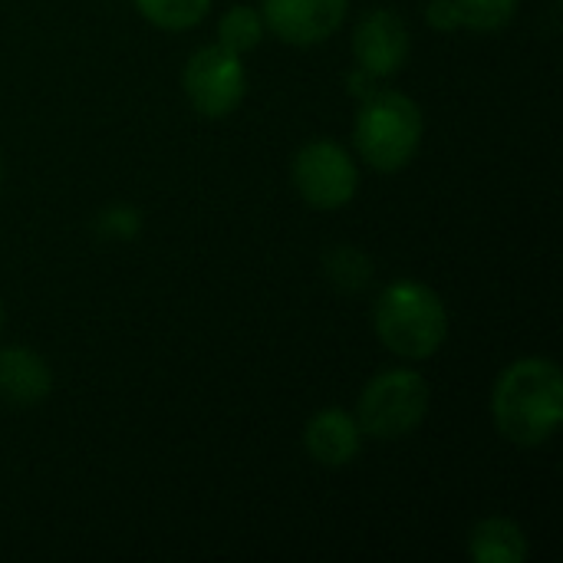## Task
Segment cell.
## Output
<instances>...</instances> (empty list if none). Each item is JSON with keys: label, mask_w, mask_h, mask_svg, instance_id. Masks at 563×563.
Listing matches in <instances>:
<instances>
[{"label": "cell", "mask_w": 563, "mask_h": 563, "mask_svg": "<svg viewBox=\"0 0 563 563\" xmlns=\"http://www.w3.org/2000/svg\"><path fill=\"white\" fill-rule=\"evenodd\" d=\"M53 393L49 363L30 346H3L0 350V402L13 409H33Z\"/></svg>", "instance_id": "10"}, {"label": "cell", "mask_w": 563, "mask_h": 563, "mask_svg": "<svg viewBox=\"0 0 563 563\" xmlns=\"http://www.w3.org/2000/svg\"><path fill=\"white\" fill-rule=\"evenodd\" d=\"M422 106L399 89H373L363 96L353 119V148L379 175L402 172L422 148Z\"/></svg>", "instance_id": "3"}, {"label": "cell", "mask_w": 563, "mask_h": 563, "mask_svg": "<svg viewBox=\"0 0 563 563\" xmlns=\"http://www.w3.org/2000/svg\"><path fill=\"white\" fill-rule=\"evenodd\" d=\"M294 191L317 211H340L360 191V165L336 139H310L290 162Z\"/></svg>", "instance_id": "5"}, {"label": "cell", "mask_w": 563, "mask_h": 563, "mask_svg": "<svg viewBox=\"0 0 563 563\" xmlns=\"http://www.w3.org/2000/svg\"><path fill=\"white\" fill-rule=\"evenodd\" d=\"M373 330L379 343L406 360H432L449 340V310L439 290L422 280H393L373 303Z\"/></svg>", "instance_id": "2"}, {"label": "cell", "mask_w": 563, "mask_h": 563, "mask_svg": "<svg viewBox=\"0 0 563 563\" xmlns=\"http://www.w3.org/2000/svg\"><path fill=\"white\" fill-rule=\"evenodd\" d=\"M350 13V0H261V20L287 46L327 43Z\"/></svg>", "instance_id": "7"}, {"label": "cell", "mask_w": 563, "mask_h": 563, "mask_svg": "<svg viewBox=\"0 0 563 563\" xmlns=\"http://www.w3.org/2000/svg\"><path fill=\"white\" fill-rule=\"evenodd\" d=\"M96 231L106 241H132L142 231V214L132 205H112L96 218Z\"/></svg>", "instance_id": "16"}, {"label": "cell", "mask_w": 563, "mask_h": 563, "mask_svg": "<svg viewBox=\"0 0 563 563\" xmlns=\"http://www.w3.org/2000/svg\"><path fill=\"white\" fill-rule=\"evenodd\" d=\"M412 53L409 23L396 10H366L353 30V56L373 79H389L406 69Z\"/></svg>", "instance_id": "8"}, {"label": "cell", "mask_w": 563, "mask_h": 563, "mask_svg": "<svg viewBox=\"0 0 563 563\" xmlns=\"http://www.w3.org/2000/svg\"><path fill=\"white\" fill-rule=\"evenodd\" d=\"M0 178H3V162H0Z\"/></svg>", "instance_id": "19"}, {"label": "cell", "mask_w": 563, "mask_h": 563, "mask_svg": "<svg viewBox=\"0 0 563 563\" xmlns=\"http://www.w3.org/2000/svg\"><path fill=\"white\" fill-rule=\"evenodd\" d=\"M323 267H327V277L340 287V290H363L369 280H373V261L360 251V247H350V244H340L333 247L327 257H323Z\"/></svg>", "instance_id": "14"}, {"label": "cell", "mask_w": 563, "mask_h": 563, "mask_svg": "<svg viewBox=\"0 0 563 563\" xmlns=\"http://www.w3.org/2000/svg\"><path fill=\"white\" fill-rule=\"evenodd\" d=\"M462 13V26L472 33H498L515 16L521 0H455Z\"/></svg>", "instance_id": "15"}, {"label": "cell", "mask_w": 563, "mask_h": 563, "mask_svg": "<svg viewBox=\"0 0 563 563\" xmlns=\"http://www.w3.org/2000/svg\"><path fill=\"white\" fill-rule=\"evenodd\" d=\"M181 89L188 106L208 119H228L231 112L241 109L244 96H247V69L244 59L231 49H224L221 43H208L201 49H195L181 69Z\"/></svg>", "instance_id": "6"}, {"label": "cell", "mask_w": 563, "mask_h": 563, "mask_svg": "<svg viewBox=\"0 0 563 563\" xmlns=\"http://www.w3.org/2000/svg\"><path fill=\"white\" fill-rule=\"evenodd\" d=\"M426 23L439 33H455L462 30V13L455 0H429L426 3Z\"/></svg>", "instance_id": "17"}, {"label": "cell", "mask_w": 563, "mask_h": 563, "mask_svg": "<svg viewBox=\"0 0 563 563\" xmlns=\"http://www.w3.org/2000/svg\"><path fill=\"white\" fill-rule=\"evenodd\" d=\"M492 419L505 442L541 449L563 422V373L554 360L525 356L505 366L492 389Z\"/></svg>", "instance_id": "1"}, {"label": "cell", "mask_w": 563, "mask_h": 563, "mask_svg": "<svg viewBox=\"0 0 563 563\" xmlns=\"http://www.w3.org/2000/svg\"><path fill=\"white\" fill-rule=\"evenodd\" d=\"M264 33H267V26H264V20H261V10L244 7V3H234V7L224 10L221 20H218V43H221L224 49L238 53V56L257 49L261 40H264Z\"/></svg>", "instance_id": "12"}, {"label": "cell", "mask_w": 563, "mask_h": 563, "mask_svg": "<svg viewBox=\"0 0 563 563\" xmlns=\"http://www.w3.org/2000/svg\"><path fill=\"white\" fill-rule=\"evenodd\" d=\"M0 327H3V303H0Z\"/></svg>", "instance_id": "18"}, {"label": "cell", "mask_w": 563, "mask_h": 563, "mask_svg": "<svg viewBox=\"0 0 563 563\" xmlns=\"http://www.w3.org/2000/svg\"><path fill=\"white\" fill-rule=\"evenodd\" d=\"M432 409V386L419 369L399 366L373 376L356 402V422L363 439L399 442L412 435Z\"/></svg>", "instance_id": "4"}, {"label": "cell", "mask_w": 563, "mask_h": 563, "mask_svg": "<svg viewBox=\"0 0 563 563\" xmlns=\"http://www.w3.org/2000/svg\"><path fill=\"white\" fill-rule=\"evenodd\" d=\"M303 449L320 468H346L363 452V429L353 412L330 406L310 416L303 429Z\"/></svg>", "instance_id": "9"}, {"label": "cell", "mask_w": 563, "mask_h": 563, "mask_svg": "<svg viewBox=\"0 0 563 563\" xmlns=\"http://www.w3.org/2000/svg\"><path fill=\"white\" fill-rule=\"evenodd\" d=\"M531 554L528 534L505 515L482 518L468 534V558L475 563H525Z\"/></svg>", "instance_id": "11"}, {"label": "cell", "mask_w": 563, "mask_h": 563, "mask_svg": "<svg viewBox=\"0 0 563 563\" xmlns=\"http://www.w3.org/2000/svg\"><path fill=\"white\" fill-rule=\"evenodd\" d=\"M132 3L152 26L172 33L198 26L211 10V0H132Z\"/></svg>", "instance_id": "13"}]
</instances>
